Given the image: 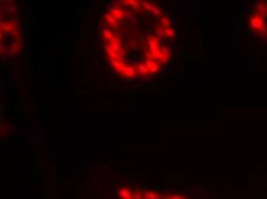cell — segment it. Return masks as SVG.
Instances as JSON below:
<instances>
[{"label": "cell", "mask_w": 267, "mask_h": 199, "mask_svg": "<svg viewBox=\"0 0 267 199\" xmlns=\"http://www.w3.org/2000/svg\"><path fill=\"white\" fill-rule=\"evenodd\" d=\"M119 193H120V196H121V198L122 199H130L131 198V193H130V191H128L127 189H121Z\"/></svg>", "instance_id": "2"}, {"label": "cell", "mask_w": 267, "mask_h": 199, "mask_svg": "<svg viewBox=\"0 0 267 199\" xmlns=\"http://www.w3.org/2000/svg\"><path fill=\"white\" fill-rule=\"evenodd\" d=\"M251 24L253 25V28H256V29H259V28H261L263 27V24H264V21H263V18L260 17V16H254V17H252L251 20Z\"/></svg>", "instance_id": "1"}]
</instances>
